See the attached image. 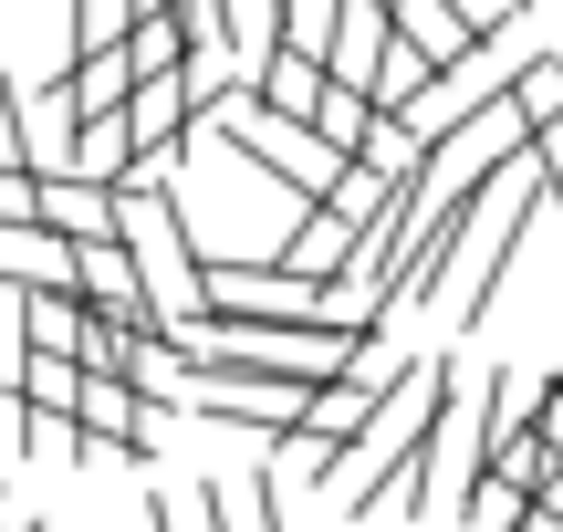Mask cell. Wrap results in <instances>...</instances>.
I'll use <instances>...</instances> for the list:
<instances>
[{
  "mask_svg": "<svg viewBox=\"0 0 563 532\" xmlns=\"http://www.w3.org/2000/svg\"><path fill=\"white\" fill-rule=\"evenodd\" d=\"M449 408H460V366H449V355H418V366H407V387L386 397L376 429L313 459V491L355 501V512H376V501H407V491H418V470H428V439H439V418H449Z\"/></svg>",
  "mask_w": 563,
  "mask_h": 532,
  "instance_id": "cell-1",
  "label": "cell"
},
{
  "mask_svg": "<svg viewBox=\"0 0 563 532\" xmlns=\"http://www.w3.org/2000/svg\"><path fill=\"white\" fill-rule=\"evenodd\" d=\"M209 136H220V146H230L241 167H262L272 188H302V199H323V188L344 178V157H334V146H323V136H313L302 115H272V104L251 95V84H230V95H220Z\"/></svg>",
  "mask_w": 563,
  "mask_h": 532,
  "instance_id": "cell-2",
  "label": "cell"
},
{
  "mask_svg": "<svg viewBox=\"0 0 563 532\" xmlns=\"http://www.w3.org/2000/svg\"><path fill=\"white\" fill-rule=\"evenodd\" d=\"M251 95H262L272 115H302V125H313V104L334 95V63H323L313 42H262V53H251Z\"/></svg>",
  "mask_w": 563,
  "mask_h": 532,
  "instance_id": "cell-3",
  "label": "cell"
},
{
  "mask_svg": "<svg viewBox=\"0 0 563 532\" xmlns=\"http://www.w3.org/2000/svg\"><path fill=\"white\" fill-rule=\"evenodd\" d=\"M188 512H199V532H282L272 470H251V480H199V491H188Z\"/></svg>",
  "mask_w": 563,
  "mask_h": 532,
  "instance_id": "cell-4",
  "label": "cell"
},
{
  "mask_svg": "<svg viewBox=\"0 0 563 532\" xmlns=\"http://www.w3.org/2000/svg\"><path fill=\"white\" fill-rule=\"evenodd\" d=\"M0 282H21V292H74V241L63 230H0Z\"/></svg>",
  "mask_w": 563,
  "mask_h": 532,
  "instance_id": "cell-5",
  "label": "cell"
},
{
  "mask_svg": "<svg viewBox=\"0 0 563 532\" xmlns=\"http://www.w3.org/2000/svg\"><path fill=\"white\" fill-rule=\"evenodd\" d=\"M84 324H95V303H84V292H21V345L84 355Z\"/></svg>",
  "mask_w": 563,
  "mask_h": 532,
  "instance_id": "cell-6",
  "label": "cell"
},
{
  "mask_svg": "<svg viewBox=\"0 0 563 532\" xmlns=\"http://www.w3.org/2000/svg\"><path fill=\"white\" fill-rule=\"evenodd\" d=\"M376 125H386V104L365 95V84H334V95L313 104V136L334 146V157H365V136H376Z\"/></svg>",
  "mask_w": 563,
  "mask_h": 532,
  "instance_id": "cell-7",
  "label": "cell"
},
{
  "mask_svg": "<svg viewBox=\"0 0 563 532\" xmlns=\"http://www.w3.org/2000/svg\"><path fill=\"white\" fill-rule=\"evenodd\" d=\"M490 470H501V480H522V491L543 501V480L563 470V450H553L543 429H501V439H490Z\"/></svg>",
  "mask_w": 563,
  "mask_h": 532,
  "instance_id": "cell-8",
  "label": "cell"
},
{
  "mask_svg": "<svg viewBox=\"0 0 563 532\" xmlns=\"http://www.w3.org/2000/svg\"><path fill=\"white\" fill-rule=\"evenodd\" d=\"M460 512H470V532H511V522H532V491H522V480H501V470H481Z\"/></svg>",
  "mask_w": 563,
  "mask_h": 532,
  "instance_id": "cell-9",
  "label": "cell"
},
{
  "mask_svg": "<svg viewBox=\"0 0 563 532\" xmlns=\"http://www.w3.org/2000/svg\"><path fill=\"white\" fill-rule=\"evenodd\" d=\"M511 104L532 115V136H543V125H563V53H532L522 84H511Z\"/></svg>",
  "mask_w": 563,
  "mask_h": 532,
  "instance_id": "cell-10",
  "label": "cell"
},
{
  "mask_svg": "<svg viewBox=\"0 0 563 532\" xmlns=\"http://www.w3.org/2000/svg\"><path fill=\"white\" fill-rule=\"evenodd\" d=\"M42 188H53V167H0V230H32Z\"/></svg>",
  "mask_w": 563,
  "mask_h": 532,
  "instance_id": "cell-11",
  "label": "cell"
},
{
  "mask_svg": "<svg viewBox=\"0 0 563 532\" xmlns=\"http://www.w3.org/2000/svg\"><path fill=\"white\" fill-rule=\"evenodd\" d=\"M0 167H32V104H21V74H0Z\"/></svg>",
  "mask_w": 563,
  "mask_h": 532,
  "instance_id": "cell-12",
  "label": "cell"
},
{
  "mask_svg": "<svg viewBox=\"0 0 563 532\" xmlns=\"http://www.w3.org/2000/svg\"><path fill=\"white\" fill-rule=\"evenodd\" d=\"M167 11H188V32H199L209 53H230V42H241V11H230V0H167Z\"/></svg>",
  "mask_w": 563,
  "mask_h": 532,
  "instance_id": "cell-13",
  "label": "cell"
},
{
  "mask_svg": "<svg viewBox=\"0 0 563 532\" xmlns=\"http://www.w3.org/2000/svg\"><path fill=\"white\" fill-rule=\"evenodd\" d=\"M188 522H199V512H188V501H167V491L146 501V532H188Z\"/></svg>",
  "mask_w": 563,
  "mask_h": 532,
  "instance_id": "cell-14",
  "label": "cell"
},
{
  "mask_svg": "<svg viewBox=\"0 0 563 532\" xmlns=\"http://www.w3.org/2000/svg\"><path fill=\"white\" fill-rule=\"evenodd\" d=\"M532 429H543L553 450H563V376H553V397H543V418H532Z\"/></svg>",
  "mask_w": 563,
  "mask_h": 532,
  "instance_id": "cell-15",
  "label": "cell"
},
{
  "mask_svg": "<svg viewBox=\"0 0 563 532\" xmlns=\"http://www.w3.org/2000/svg\"><path fill=\"white\" fill-rule=\"evenodd\" d=\"M0 532H42V522H0Z\"/></svg>",
  "mask_w": 563,
  "mask_h": 532,
  "instance_id": "cell-16",
  "label": "cell"
}]
</instances>
